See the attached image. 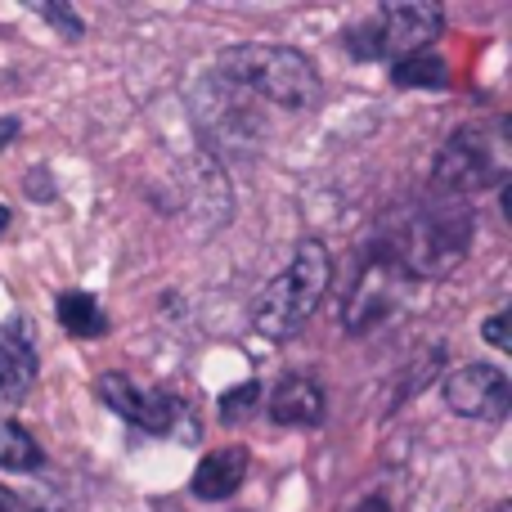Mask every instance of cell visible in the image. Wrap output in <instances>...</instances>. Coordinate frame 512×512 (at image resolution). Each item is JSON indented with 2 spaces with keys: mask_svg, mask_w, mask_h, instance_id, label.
<instances>
[{
  "mask_svg": "<svg viewBox=\"0 0 512 512\" xmlns=\"http://www.w3.org/2000/svg\"><path fill=\"white\" fill-rule=\"evenodd\" d=\"M32 387V351L0 337V405H18Z\"/></svg>",
  "mask_w": 512,
  "mask_h": 512,
  "instance_id": "cell-12",
  "label": "cell"
},
{
  "mask_svg": "<svg viewBox=\"0 0 512 512\" xmlns=\"http://www.w3.org/2000/svg\"><path fill=\"white\" fill-rule=\"evenodd\" d=\"M391 81L396 86H445V63L436 54H409V59L396 63Z\"/></svg>",
  "mask_w": 512,
  "mask_h": 512,
  "instance_id": "cell-14",
  "label": "cell"
},
{
  "mask_svg": "<svg viewBox=\"0 0 512 512\" xmlns=\"http://www.w3.org/2000/svg\"><path fill=\"white\" fill-rule=\"evenodd\" d=\"M0 468H9V472H36L41 468V445L14 423L0 427Z\"/></svg>",
  "mask_w": 512,
  "mask_h": 512,
  "instance_id": "cell-13",
  "label": "cell"
},
{
  "mask_svg": "<svg viewBox=\"0 0 512 512\" xmlns=\"http://www.w3.org/2000/svg\"><path fill=\"white\" fill-rule=\"evenodd\" d=\"M0 512H41V508H32L23 495H14V490L0 486Z\"/></svg>",
  "mask_w": 512,
  "mask_h": 512,
  "instance_id": "cell-18",
  "label": "cell"
},
{
  "mask_svg": "<svg viewBox=\"0 0 512 512\" xmlns=\"http://www.w3.org/2000/svg\"><path fill=\"white\" fill-rule=\"evenodd\" d=\"M256 405H261V387H256V382H239L234 391L221 396V418L225 423H239V418H248Z\"/></svg>",
  "mask_w": 512,
  "mask_h": 512,
  "instance_id": "cell-15",
  "label": "cell"
},
{
  "mask_svg": "<svg viewBox=\"0 0 512 512\" xmlns=\"http://www.w3.org/2000/svg\"><path fill=\"white\" fill-rule=\"evenodd\" d=\"M499 512H508V508H499Z\"/></svg>",
  "mask_w": 512,
  "mask_h": 512,
  "instance_id": "cell-21",
  "label": "cell"
},
{
  "mask_svg": "<svg viewBox=\"0 0 512 512\" xmlns=\"http://www.w3.org/2000/svg\"><path fill=\"white\" fill-rule=\"evenodd\" d=\"M36 14H41V18H50V23H59L68 41H77V36H81V18H72L68 9H54V5H45V9H36Z\"/></svg>",
  "mask_w": 512,
  "mask_h": 512,
  "instance_id": "cell-17",
  "label": "cell"
},
{
  "mask_svg": "<svg viewBox=\"0 0 512 512\" xmlns=\"http://www.w3.org/2000/svg\"><path fill=\"white\" fill-rule=\"evenodd\" d=\"M9 230V207H0V234Z\"/></svg>",
  "mask_w": 512,
  "mask_h": 512,
  "instance_id": "cell-20",
  "label": "cell"
},
{
  "mask_svg": "<svg viewBox=\"0 0 512 512\" xmlns=\"http://www.w3.org/2000/svg\"><path fill=\"white\" fill-rule=\"evenodd\" d=\"M59 324L72 337H104L108 333V315L99 310V301L90 292H63L59 297Z\"/></svg>",
  "mask_w": 512,
  "mask_h": 512,
  "instance_id": "cell-11",
  "label": "cell"
},
{
  "mask_svg": "<svg viewBox=\"0 0 512 512\" xmlns=\"http://www.w3.org/2000/svg\"><path fill=\"white\" fill-rule=\"evenodd\" d=\"M400 279H405V270H400V261L391 252L369 256L364 270H360V279H355L351 301H346V328H351V333H364V328L378 324V319L396 306Z\"/></svg>",
  "mask_w": 512,
  "mask_h": 512,
  "instance_id": "cell-8",
  "label": "cell"
},
{
  "mask_svg": "<svg viewBox=\"0 0 512 512\" xmlns=\"http://www.w3.org/2000/svg\"><path fill=\"white\" fill-rule=\"evenodd\" d=\"M355 512H391V508H387V499H364Z\"/></svg>",
  "mask_w": 512,
  "mask_h": 512,
  "instance_id": "cell-19",
  "label": "cell"
},
{
  "mask_svg": "<svg viewBox=\"0 0 512 512\" xmlns=\"http://www.w3.org/2000/svg\"><path fill=\"white\" fill-rule=\"evenodd\" d=\"M504 180V126H495V131L490 126H459L436 158V189L450 198H463L486 185H504Z\"/></svg>",
  "mask_w": 512,
  "mask_h": 512,
  "instance_id": "cell-5",
  "label": "cell"
},
{
  "mask_svg": "<svg viewBox=\"0 0 512 512\" xmlns=\"http://www.w3.org/2000/svg\"><path fill=\"white\" fill-rule=\"evenodd\" d=\"M328 283H333V256L319 239H301L297 252H292V265L270 279V288L256 297L252 306V328L274 342L292 337L310 315L319 310Z\"/></svg>",
  "mask_w": 512,
  "mask_h": 512,
  "instance_id": "cell-1",
  "label": "cell"
},
{
  "mask_svg": "<svg viewBox=\"0 0 512 512\" xmlns=\"http://www.w3.org/2000/svg\"><path fill=\"white\" fill-rule=\"evenodd\" d=\"M472 248V212L463 198L441 194V203L418 207L405 221L396 243V261L405 274L418 279H445L450 270H459L463 256Z\"/></svg>",
  "mask_w": 512,
  "mask_h": 512,
  "instance_id": "cell-3",
  "label": "cell"
},
{
  "mask_svg": "<svg viewBox=\"0 0 512 512\" xmlns=\"http://www.w3.org/2000/svg\"><path fill=\"white\" fill-rule=\"evenodd\" d=\"M265 409L279 427H315L328 409V396L315 378L306 373H288V378L274 382V391L265 396Z\"/></svg>",
  "mask_w": 512,
  "mask_h": 512,
  "instance_id": "cell-9",
  "label": "cell"
},
{
  "mask_svg": "<svg viewBox=\"0 0 512 512\" xmlns=\"http://www.w3.org/2000/svg\"><path fill=\"white\" fill-rule=\"evenodd\" d=\"M445 405L477 423H499L512 409V387L495 364H463L445 378Z\"/></svg>",
  "mask_w": 512,
  "mask_h": 512,
  "instance_id": "cell-7",
  "label": "cell"
},
{
  "mask_svg": "<svg viewBox=\"0 0 512 512\" xmlns=\"http://www.w3.org/2000/svg\"><path fill=\"white\" fill-rule=\"evenodd\" d=\"M445 14L432 0H405V5H382L364 27L346 36L355 59H409V54H427V45L441 36Z\"/></svg>",
  "mask_w": 512,
  "mask_h": 512,
  "instance_id": "cell-4",
  "label": "cell"
},
{
  "mask_svg": "<svg viewBox=\"0 0 512 512\" xmlns=\"http://www.w3.org/2000/svg\"><path fill=\"white\" fill-rule=\"evenodd\" d=\"M221 77L279 104L288 113H306L319 104V72L301 50L288 45H234L221 54Z\"/></svg>",
  "mask_w": 512,
  "mask_h": 512,
  "instance_id": "cell-2",
  "label": "cell"
},
{
  "mask_svg": "<svg viewBox=\"0 0 512 512\" xmlns=\"http://www.w3.org/2000/svg\"><path fill=\"white\" fill-rule=\"evenodd\" d=\"M248 450L243 445H225V450H212L203 463L194 468V495L207 499V504H225L230 495H239V486L248 481Z\"/></svg>",
  "mask_w": 512,
  "mask_h": 512,
  "instance_id": "cell-10",
  "label": "cell"
},
{
  "mask_svg": "<svg viewBox=\"0 0 512 512\" xmlns=\"http://www.w3.org/2000/svg\"><path fill=\"white\" fill-rule=\"evenodd\" d=\"M99 396H104L108 409H117V414H122L126 423H135L140 432H149V436L176 432L180 441H198V427H185V409H180V400L167 396V391H149L135 378H126V373H104V378H99Z\"/></svg>",
  "mask_w": 512,
  "mask_h": 512,
  "instance_id": "cell-6",
  "label": "cell"
},
{
  "mask_svg": "<svg viewBox=\"0 0 512 512\" xmlns=\"http://www.w3.org/2000/svg\"><path fill=\"white\" fill-rule=\"evenodd\" d=\"M486 342L495 346V351H512V337H508V310H499V315L486 319Z\"/></svg>",
  "mask_w": 512,
  "mask_h": 512,
  "instance_id": "cell-16",
  "label": "cell"
}]
</instances>
